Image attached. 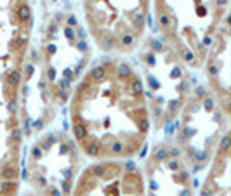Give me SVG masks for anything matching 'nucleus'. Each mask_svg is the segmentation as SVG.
Instances as JSON below:
<instances>
[{"instance_id": "nucleus-1", "label": "nucleus", "mask_w": 231, "mask_h": 196, "mask_svg": "<svg viewBox=\"0 0 231 196\" xmlns=\"http://www.w3.org/2000/svg\"><path fill=\"white\" fill-rule=\"evenodd\" d=\"M99 168L101 165L89 167V170L82 175L78 182L75 196H143V180L132 161H127L124 165L122 179H120V174H122L120 165L104 163L102 177L106 182H101Z\"/></svg>"}, {"instance_id": "nucleus-2", "label": "nucleus", "mask_w": 231, "mask_h": 196, "mask_svg": "<svg viewBox=\"0 0 231 196\" xmlns=\"http://www.w3.org/2000/svg\"><path fill=\"white\" fill-rule=\"evenodd\" d=\"M106 78V66H96V68L91 69L89 73V80L94 82V83H99L102 80Z\"/></svg>"}, {"instance_id": "nucleus-3", "label": "nucleus", "mask_w": 231, "mask_h": 196, "mask_svg": "<svg viewBox=\"0 0 231 196\" xmlns=\"http://www.w3.org/2000/svg\"><path fill=\"white\" fill-rule=\"evenodd\" d=\"M7 83L11 85V87H17V85L21 83V73L17 71V69H12L7 73Z\"/></svg>"}, {"instance_id": "nucleus-4", "label": "nucleus", "mask_w": 231, "mask_h": 196, "mask_svg": "<svg viewBox=\"0 0 231 196\" xmlns=\"http://www.w3.org/2000/svg\"><path fill=\"white\" fill-rule=\"evenodd\" d=\"M144 21H146V16L143 14V12H136L134 16H132V19H130V23H132V28H136V30H143V26H144Z\"/></svg>"}, {"instance_id": "nucleus-5", "label": "nucleus", "mask_w": 231, "mask_h": 196, "mask_svg": "<svg viewBox=\"0 0 231 196\" xmlns=\"http://www.w3.org/2000/svg\"><path fill=\"white\" fill-rule=\"evenodd\" d=\"M17 17H19L21 21H30L32 11H30V6H28V4H21V6H19V9H17Z\"/></svg>"}, {"instance_id": "nucleus-6", "label": "nucleus", "mask_w": 231, "mask_h": 196, "mask_svg": "<svg viewBox=\"0 0 231 196\" xmlns=\"http://www.w3.org/2000/svg\"><path fill=\"white\" fill-rule=\"evenodd\" d=\"M130 92H132V95H136V97H141V95H143V82H141L139 78H134L130 82Z\"/></svg>"}, {"instance_id": "nucleus-7", "label": "nucleus", "mask_w": 231, "mask_h": 196, "mask_svg": "<svg viewBox=\"0 0 231 196\" xmlns=\"http://www.w3.org/2000/svg\"><path fill=\"white\" fill-rule=\"evenodd\" d=\"M221 151H228V149H229V137H228V135H224V137L221 139Z\"/></svg>"}, {"instance_id": "nucleus-8", "label": "nucleus", "mask_w": 231, "mask_h": 196, "mask_svg": "<svg viewBox=\"0 0 231 196\" xmlns=\"http://www.w3.org/2000/svg\"><path fill=\"white\" fill-rule=\"evenodd\" d=\"M203 108L207 109V111H212L214 109V101L210 99V97H207V99H203Z\"/></svg>"}, {"instance_id": "nucleus-9", "label": "nucleus", "mask_w": 231, "mask_h": 196, "mask_svg": "<svg viewBox=\"0 0 231 196\" xmlns=\"http://www.w3.org/2000/svg\"><path fill=\"white\" fill-rule=\"evenodd\" d=\"M167 156H169V153L165 149H156V158L158 160H167Z\"/></svg>"}, {"instance_id": "nucleus-10", "label": "nucleus", "mask_w": 231, "mask_h": 196, "mask_svg": "<svg viewBox=\"0 0 231 196\" xmlns=\"http://www.w3.org/2000/svg\"><path fill=\"white\" fill-rule=\"evenodd\" d=\"M209 75L210 76H215V75H217V66H215V64H210L209 66Z\"/></svg>"}, {"instance_id": "nucleus-11", "label": "nucleus", "mask_w": 231, "mask_h": 196, "mask_svg": "<svg viewBox=\"0 0 231 196\" xmlns=\"http://www.w3.org/2000/svg\"><path fill=\"white\" fill-rule=\"evenodd\" d=\"M65 35L68 38H73L75 37V35H73V30H71V28H65Z\"/></svg>"}, {"instance_id": "nucleus-12", "label": "nucleus", "mask_w": 231, "mask_h": 196, "mask_svg": "<svg viewBox=\"0 0 231 196\" xmlns=\"http://www.w3.org/2000/svg\"><path fill=\"white\" fill-rule=\"evenodd\" d=\"M169 167H170L172 170H177V168H179V163H177V161H174V160H172L170 163H169Z\"/></svg>"}, {"instance_id": "nucleus-13", "label": "nucleus", "mask_w": 231, "mask_h": 196, "mask_svg": "<svg viewBox=\"0 0 231 196\" xmlns=\"http://www.w3.org/2000/svg\"><path fill=\"white\" fill-rule=\"evenodd\" d=\"M42 125H43V122H42V120H37V122L33 123V127H35V128H38V130L42 128Z\"/></svg>"}, {"instance_id": "nucleus-14", "label": "nucleus", "mask_w": 231, "mask_h": 196, "mask_svg": "<svg viewBox=\"0 0 231 196\" xmlns=\"http://www.w3.org/2000/svg\"><path fill=\"white\" fill-rule=\"evenodd\" d=\"M153 49H155V50H162L163 47L160 45V42H156V40H155V42H153Z\"/></svg>"}, {"instance_id": "nucleus-15", "label": "nucleus", "mask_w": 231, "mask_h": 196, "mask_svg": "<svg viewBox=\"0 0 231 196\" xmlns=\"http://www.w3.org/2000/svg\"><path fill=\"white\" fill-rule=\"evenodd\" d=\"M78 49H80V50H87V45H85V42H84V40H82V42H78Z\"/></svg>"}, {"instance_id": "nucleus-16", "label": "nucleus", "mask_w": 231, "mask_h": 196, "mask_svg": "<svg viewBox=\"0 0 231 196\" xmlns=\"http://www.w3.org/2000/svg\"><path fill=\"white\" fill-rule=\"evenodd\" d=\"M215 4H217V6H222V7H224L226 4H228V0H215Z\"/></svg>"}, {"instance_id": "nucleus-17", "label": "nucleus", "mask_w": 231, "mask_h": 196, "mask_svg": "<svg viewBox=\"0 0 231 196\" xmlns=\"http://www.w3.org/2000/svg\"><path fill=\"white\" fill-rule=\"evenodd\" d=\"M169 154H170V156H177V154H179V149H177V148H174Z\"/></svg>"}, {"instance_id": "nucleus-18", "label": "nucleus", "mask_w": 231, "mask_h": 196, "mask_svg": "<svg viewBox=\"0 0 231 196\" xmlns=\"http://www.w3.org/2000/svg\"><path fill=\"white\" fill-rule=\"evenodd\" d=\"M68 23H70V24H75L76 19H75V17H70V19H68Z\"/></svg>"}]
</instances>
